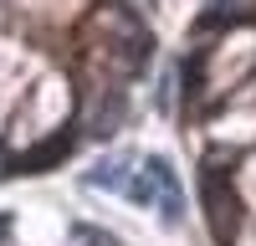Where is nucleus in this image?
I'll return each instance as SVG.
<instances>
[{"instance_id":"1","label":"nucleus","mask_w":256,"mask_h":246,"mask_svg":"<svg viewBox=\"0 0 256 246\" xmlns=\"http://www.w3.org/2000/svg\"><path fill=\"white\" fill-rule=\"evenodd\" d=\"M123 195L138 200V205H154L169 226H180V216H184V195H180V180H174V170H169V159H148L144 170H134V180H128Z\"/></svg>"},{"instance_id":"7","label":"nucleus","mask_w":256,"mask_h":246,"mask_svg":"<svg viewBox=\"0 0 256 246\" xmlns=\"http://www.w3.org/2000/svg\"><path fill=\"white\" fill-rule=\"evenodd\" d=\"M256 6V0H210V10H216V16H246Z\"/></svg>"},{"instance_id":"8","label":"nucleus","mask_w":256,"mask_h":246,"mask_svg":"<svg viewBox=\"0 0 256 246\" xmlns=\"http://www.w3.org/2000/svg\"><path fill=\"white\" fill-rule=\"evenodd\" d=\"M123 10H134V16H144V10H154V0H118Z\"/></svg>"},{"instance_id":"2","label":"nucleus","mask_w":256,"mask_h":246,"mask_svg":"<svg viewBox=\"0 0 256 246\" xmlns=\"http://www.w3.org/2000/svg\"><path fill=\"white\" fill-rule=\"evenodd\" d=\"M200 190H205V205H210V220H216V236L230 241V231H236V195H230V184L220 170H205L200 174Z\"/></svg>"},{"instance_id":"6","label":"nucleus","mask_w":256,"mask_h":246,"mask_svg":"<svg viewBox=\"0 0 256 246\" xmlns=\"http://www.w3.org/2000/svg\"><path fill=\"white\" fill-rule=\"evenodd\" d=\"M72 246H113V236L92 231V226H77V231H72Z\"/></svg>"},{"instance_id":"5","label":"nucleus","mask_w":256,"mask_h":246,"mask_svg":"<svg viewBox=\"0 0 256 246\" xmlns=\"http://www.w3.org/2000/svg\"><path fill=\"white\" fill-rule=\"evenodd\" d=\"M72 134H62V138H52V144H41V149L36 154H26V159H20V170H41V164H56L62 154H72Z\"/></svg>"},{"instance_id":"4","label":"nucleus","mask_w":256,"mask_h":246,"mask_svg":"<svg viewBox=\"0 0 256 246\" xmlns=\"http://www.w3.org/2000/svg\"><path fill=\"white\" fill-rule=\"evenodd\" d=\"M128 180H134V170H128V159H102L98 170H88V184L92 190H128Z\"/></svg>"},{"instance_id":"3","label":"nucleus","mask_w":256,"mask_h":246,"mask_svg":"<svg viewBox=\"0 0 256 246\" xmlns=\"http://www.w3.org/2000/svg\"><path fill=\"white\" fill-rule=\"evenodd\" d=\"M123 123V92L113 88V92H98V102H92V113H88V128L92 134H113Z\"/></svg>"}]
</instances>
